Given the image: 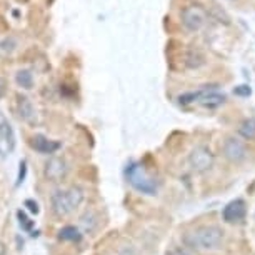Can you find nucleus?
Wrapping results in <instances>:
<instances>
[{"instance_id":"nucleus-1","label":"nucleus","mask_w":255,"mask_h":255,"mask_svg":"<svg viewBox=\"0 0 255 255\" xmlns=\"http://www.w3.org/2000/svg\"><path fill=\"white\" fill-rule=\"evenodd\" d=\"M185 242L192 249L215 250L224 242V230L217 225H204V227L197 229L195 232L187 234Z\"/></svg>"},{"instance_id":"nucleus-2","label":"nucleus","mask_w":255,"mask_h":255,"mask_svg":"<svg viewBox=\"0 0 255 255\" xmlns=\"http://www.w3.org/2000/svg\"><path fill=\"white\" fill-rule=\"evenodd\" d=\"M227 97L225 94H222L220 90L217 89V85H205L195 92H187V94H182L179 97V102L182 105H189V104H200L202 107H207V109H217L220 107Z\"/></svg>"},{"instance_id":"nucleus-3","label":"nucleus","mask_w":255,"mask_h":255,"mask_svg":"<svg viewBox=\"0 0 255 255\" xmlns=\"http://www.w3.org/2000/svg\"><path fill=\"white\" fill-rule=\"evenodd\" d=\"M84 200V192L79 187H72L69 190H57L52 195V210L59 217H65L74 212Z\"/></svg>"},{"instance_id":"nucleus-4","label":"nucleus","mask_w":255,"mask_h":255,"mask_svg":"<svg viewBox=\"0 0 255 255\" xmlns=\"http://www.w3.org/2000/svg\"><path fill=\"white\" fill-rule=\"evenodd\" d=\"M125 175H127V180L133 189L142 192L145 195H155L157 194V182L153 177L147 174V170L143 168L140 163H130L125 170Z\"/></svg>"},{"instance_id":"nucleus-5","label":"nucleus","mask_w":255,"mask_h":255,"mask_svg":"<svg viewBox=\"0 0 255 255\" xmlns=\"http://www.w3.org/2000/svg\"><path fill=\"white\" fill-rule=\"evenodd\" d=\"M180 18H182V25H184L185 30L197 33L205 27L207 12H205V8H202L200 5H187L184 7V10H182Z\"/></svg>"},{"instance_id":"nucleus-6","label":"nucleus","mask_w":255,"mask_h":255,"mask_svg":"<svg viewBox=\"0 0 255 255\" xmlns=\"http://www.w3.org/2000/svg\"><path fill=\"white\" fill-rule=\"evenodd\" d=\"M189 165L197 174H204L214 165V153L210 152V148L204 145L195 147L189 155Z\"/></svg>"},{"instance_id":"nucleus-7","label":"nucleus","mask_w":255,"mask_h":255,"mask_svg":"<svg viewBox=\"0 0 255 255\" xmlns=\"http://www.w3.org/2000/svg\"><path fill=\"white\" fill-rule=\"evenodd\" d=\"M224 157L232 163H240L247 158V145L239 137H227L222 145Z\"/></svg>"},{"instance_id":"nucleus-8","label":"nucleus","mask_w":255,"mask_h":255,"mask_svg":"<svg viewBox=\"0 0 255 255\" xmlns=\"http://www.w3.org/2000/svg\"><path fill=\"white\" fill-rule=\"evenodd\" d=\"M245 215H247V205H245V202L242 199H235L232 202H229L222 210V217L229 224L242 222Z\"/></svg>"},{"instance_id":"nucleus-9","label":"nucleus","mask_w":255,"mask_h":255,"mask_svg":"<svg viewBox=\"0 0 255 255\" xmlns=\"http://www.w3.org/2000/svg\"><path fill=\"white\" fill-rule=\"evenodd\" d=\"M65 172H67V167H65V162L62 158H57V157H52L45 165V175L49 177L50 180L54 182H59L60 179L65 177Z\"/></svg>"},{"instance_id":"nucleus-10","label":"nucleus","mask_w":255,"mask_h":255,"mask_svg":"<svg viewBox=\"0 0 255 255\" xmlns=\"http://www.w3.org/2000/svg\"><path fill=\"white\" fill-rule=\"evenodd\" d=\"M0 140L7 143L8 150H13V147H15V133H13L12 125L8 124V120L2 112H0Z\"/></svg>"},{"instance_id":"nucleus-11","label":"nucleus","mask_w":255,"mask_h":255,"mask_svg":"<svg viewBox=\"0 0 255 255\" xmlns=\"http://www.w3.org/2000/svg\"><path fill=\"white\" fill-rule=\"evenodd\" d=\"M32 147L40 153H54L55 150L60 148V143L49 140V138H45L44 135H35L32 138Z\"/></svg>"},{"instance_id":"nucleus-12","label":"nucleus","mask_w":255,"mask_h":255,"mask_svg":"<svg viewBox=\"0 0 255 255\" xmlns=\"http://www.w3.org/2000/svg\"><path fill=\"white\" fill-rule=\"evenodd\" d=\"M18 115L22 120H25L28 124L35 122V109H33L32 102L27 97H18Z\"/></svg>"},{"instance_id":"nucleus-13","label":"nucleus","mask_w":255,"mask_h":255,"mask_svg":"<svg viewBox=\"0 0 255 255\" xmlns=\"http://www.w3.org/2000/svg\"><path fill=\"white\" fill-rule=\"evenodd\" d=\"M239 133L244 138H247V140H254V138H255V119L254 117L245 119L244 122L240 124Z\"/></svg>"},{"instance_id":"nucleus-14","label":"nucleus","mask_w":255,"mask_h":255,"mask_svg":"<svg viewBox=\"0 0 255 255\" xmlns=\"http://www.w3.org/2000/svg\"><path fill=\"white\" fill-rule=\"evenodd\" d=\"M185 64L189 69H199L205 64V59L199 50H190L185 57Z\"/></svg>"},{"instance_id":"nucleus-15","label":"nucleus","mask_w":255,"mask_h":255,"mask_svg":"<svg viewBox=\"0 0 255 255\" xmlns=\"http://www.w3.org/2000/svg\"><path fill=\"white\" fill-rule=\"evenodd\" d=\"M17 84L20 85L22 89H32L33 87V77L28 70H20L17 74Z\"/></svg>"},{"instance_id":"nucleus-16","label":"nucleus","mask_w":255,"mask_h":255,"mask_svg":"<svg viewBox=\"0 0 255 255\" xmlns=\"http://www.w3.org/2000/svg\"><path fill=\"white\" fill-rule=\"evenodd\" d=\"M60 237L64 240H72V242H79L80 240V234L75 227H65L60 230Z\"/></svg>"},{"instance_id":"nucleus-17","label":"nucleus","mask_w":255,"mask_h":255,"mask_svg":"<svg viewBox=\"0 0 255 255\" xmlns=\"http://www.w3.org/2000/svg\"><path fill=\"white\" fill-rule=\"evenodd\" d=\"M234 94L240 95V97H249V95H250V89L247 87V85H239V87L234 89Z\"/></svg>"},{"instance_id":"nucleus-18","label":"nucleus","mask_w":255,"mask_h":255,"mask_svg":"<svg viewBox=\"0 0 255 255\" xmlns=\"http://www.w3.org/2000/svg\"><path fill=\"white\" fill-rule=\"evenodd\" d=\"M13 45H15V42H13V38H5L3 42H0V47H2L5 52H12L13 50Z\"/></svg>"},{"instance_id":"nucleus-19","label":"nucleus","mask_w":255,"mask_h":255,"mask_svg":"<svg viewBox=\"0 0 255 255\" xmlns=\"http://www.w3.org/2000/svg\"><path fill=\"white\" fill-rule=\"evenodd\" d=\"M25 172H27V167H25V162L20 163V174H18V184L23 180V177H25Z\"/></svg>"},{"instance_id":"nucleus-20","label":"nucleus","mask_w":255,"mask_h":255,"mask_svg":"<svg viewBox=\"0 0 255 255\" xmlns=\"http://www.w3.org/2000/svg\"><path fill=\"white\" fill-rule=\"evenodd\" d=\"M18 217H20V222L23 224V225H25V229H30V222H28V220H27V217H25V215H23L22 214V212H18Z\"/></svg>"},{"instance_id":"nucleus-21","label":"nucleus","mask_w":255,"mask_h":255,"mask_svg":"<svg viewBox=\"0 0 255 255\" xmlns=\"http://www.w3.org/2000/svg\"><path fill=\"white\" fill-rule=\"evenodd\" d=\"M25 205H28V209H30L32 212H35V214L38 212V207H37V204H35L33 200H27V202H25Z\"/></svg>"},{"instance_id":"nucleus-22","label":"nucleus","mask_w":255,"mask_h":255,"mask_svg":"<svg viewBox=\"0 0 255 255\" xmlns=\"http://www.w3.org/2000/svg\"><path fill=\"white\" fill-rule=\"evenodd\" d=\"M3 94H5V80L0 77V99L3 97Z\"/></svg>"},{"instance_id":"nucleus-23","label":"nucleus","mask_w":255,"mask_h":255,"mask_svg":"<svg viewBox=\"0 0 255 255\" xmlns=\"http://www.w3.org/2000/svg\"><path fill=\"white\" fill-rule=\"evenodd\" d=\"M3 254H5V247H3V245L0 244V255H3Z\"/></svg>"},{"instance_id":"nucleus-24","label":"nucleus","mask_w":255,"mask_h":255,"mask_svg":"<svg viewBox=\"0 0 255 255\" xmlns=\"http://www.w3.org/2000/svg\"><path fill=\"white\" fill-rule=\"evenodd\" d=\"M180 255H187V254H180Z\"/></svg>"}]
</instances>
